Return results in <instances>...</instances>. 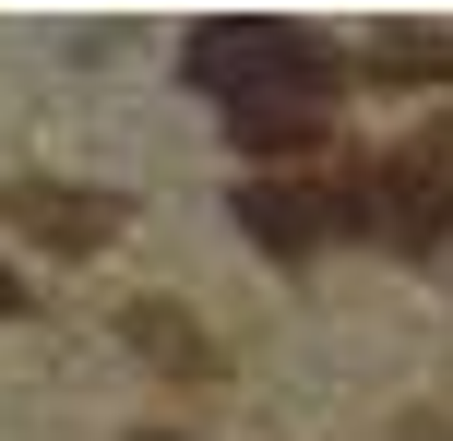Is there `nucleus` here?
I'll return each instance as SVG.
<instances>
[{
    "label": "nucleus",
    "mask_w": 453,
    "mask_h": 441,
    "mask_svg": "<svg viewBox=\"0 0 453 441\" xmlns=\"http://www.w3.org/2000/svg\"><path fill=\"white\" fill-rule=\"evenodd\" d=\"M180 60H191L203 95H226V119H263V108L334 119V48H322L311 24H203Z\"/></svg>",
    "instance_id": "f257e3e1"
},
{
    "label": "nucleus",
    "mask_w": 453,
    "mask_h": 441,
    "mask_svg": "<svg viewBox=\"0 0 453 441\" xmlns=\"http://www.w3.org/2000/svg\"><path fill=\"white\" fill-rule=\"evenodd\" d=\"M358 215H370V239H394V251L453 239V108L430 119V132H406L394 156L358 167Z\"/></svg>",
    "instance_id": "f03ea898"
},
{
    "label": "nucleus",
    "mask_w": 453,
    "mask_h": 441,
    "mask_svg": "<svg viewBox=\"0 0 453 441\" xmlns=\"http://www.w3.org/2000/svg\"><path fill=\"white\" fill-rule=\"evenodd\" d=\"M239 227L263 239V251H322V239H358V179H239Z\"/></svg>",
    "instance_id": "7ed1b4c3"
},
{
    "label": "nucleus",
    "mask_w": 453,
    "mask_h": 441,
    "mask_svg": "<svg viewBox=\"0 0 453 441\" xmlns=\"http://www.w3.org/2000/svg\"><path fill=\"white\" fill-rule=\"evenodd\" d=\"M0 215H12L36 251H108V239H119V203H108V191H72V179H12Z\"/></svg>",
    "instance_id": "20e7f679"
},
{
    "label": "nucleus",
    "mask_w": 453,
    "mask_h": 441,
    "mask_svg": "<svg viewBox=\"0 0 453 441\" xmlns=\"http://www.w3.org/2000/svg\"><path fill=\"white\" fill-rule=\"evenodd\" d=\"M382 84H453V36L441 24H370V48H358Z\"/></svg>",
    "instance_id": "39448f33"
},
{
    "label": "nucleus",
    "mask_w": 453,
    "mask_h": 441,
    "mask_svg": "<svg viewBox=\"0 0 453 441\" xmlns=\"http://www.w3.org/2000/svg\"><path fill=\"white\" fill-rule=\"evenodd\" d=\"M311 132H322L311 108H263V119H239V143H250V156H287V143H311Z\"/></svg>",
    "instance_id": "423d86ee"
},
{
    "label": "nucleus",
    "mask_w": 453,
    "mask_h": 441,
    "mask_svg": "<svg viewBox=\"0 0 453 441\" xmlns=\"http://www.w3.org/2000/svg\"><path fill=\"white\" fill-rule=\"evenodd\" d=\"M12 310H24V286H12V275H0V323H12Z\"/></svg>",
    "instance_id": "0eeeda50"
},
{
    "label": "nucleus",
    "mask_w": 453,
    "mask_h": 441,
    "mask_svg": "<svg viewBox=\"0 0 453 441\" xmlns=\"http://www.w3.org/2000/svg\"><path fill=\"white\" fill-rule=\"evenodd\" d=\"M143 441H167V430H143Z\"/></svg>",
    "instance_id": "6e6552de"
}]
</instances>
